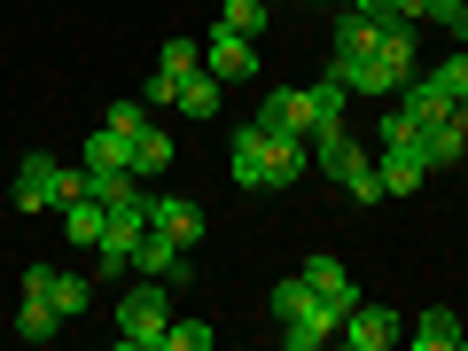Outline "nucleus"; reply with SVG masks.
Returning a JSON list of instances; mask_svg holds the SVG:
<instances>
[{
    "instance_id": "nucleus-13",
    "label": "nucleus",
    "mask_w": 468,
    "mask_h": 351,
    "mask_svg": "<svg viewBox=\"0 0 468 351\" xmlns=\"http://www.w3.org/2000/svg\"><path fill=\"white\" fill-rule=\"evenodd\" d=\"M110 172H133V133L101 125V133L86 141V187H94V180H110Z\"/></svg>"
},
{
    "instance_id": "nucleus-11",
    "label": "nucleus",
    "mask_w": 468,
    "mask_h": 351,
    "mask_svg": "<svg viewBox=\"0 0 468 351\" xmlns=\"http://www.w3.org/2000/svg\"><path fill=\"white\" fill-rule=\"evenodd\" d=\"M414 133H421V156H430V172H445V165H461V156H468V125H461V110L430 117V125H414Z\"/></svg>"
},
{
    "instance_id": "nucleus-16",
    "label": "nucleus",
    "mask_w": 468,
    "mask_h": 351,
    "mask_svg": "<svg viewBox=\"0 0 468 351\" xmlns=\"http://www.w3.org/2000/svg\"><path fill=\"white\" fill-rule=\"evenodd\" d=\"M101 227H110V203H101V196H79V203H63V234L79 242V250H94V242H101Z\"/></svg>"
},
{
    "instance_id": "nucleus-17",
    "label": "nucleus",
    "mask_w": 468,
    "mask_h": 351,
    "mask_svg": "<svg viewBox=\"0 0 468 351\" xmlns=\"http://www.w3.org/2000/svg\"><path fill=\"white\" fill-rule=\"evenodd\" d=\"M156 172H172V133L141 125V133H133V180H156Z\"/></svg>"
},
{
    "instance_id": "nucleus-21",
    "label": "nucleus",
    "mask_w": 468,
    "mask_h": 351,
    "mask_svg": "<svg viewBox=\"0 0 468 351\" xmlns=\"http://www.w3.org/2000/svg\"><path fill=\"white\" fill-rule=\"evenodd\" d=\"M55 328H63V313H55L48 297H24V304H16V335H24V344H48Z\"/></svg>"
},
{
    "instance_id": "nucleus-24",
    "label": "nucleus",
    "mask_w": 468,
    "mask_h": 351,
    "mask_svg": "<svg viewBox=\"0 0 468 351\" xmlns=\"http://www.w3.org/2000/svg\"><path fill=\"white\" fill-rule=\"evenodd\" d=\"M313 297H320V289L304 282V273H289V282H273V320H297V313H304Z\"/></svg>"
},
{
    "instance_id": "nucleus-20",
    "label": "nucleus",
    "mask_w": 468,
    "mask_h": 351,
    "mask_svg": "<svg viewBox=\"0 0 468 351\" xmlns=\"http://www.w3.org/2000/svg\"><path fill=\"white\" fill-rule=\"evenodd\" d=\"M218 24L242 32V39H258V32L273 24V0H218Z\"/></svg>"
},
{
    "instance_id": "nucleus-25",
    "label": "nucleus",
    "mask_w": 468,
    "mask_h": 351,
    "mask_svg": "<svg viewBox=\"0 0 468 351\" xmlns=\"http://www.w3.org/2000/svg\"><path fill=\"white\" fill-rule=\"evenodd\" d=\"M211 344H218L211 320H172L165 328V351H211Z\"/></svg>"
},
{
    "instance_id": "nucleus-19",
    "label": "nucleus",
    "mask_w": 468,
    "mask_h": 351,
    "mask_svg": "<svg viewBox=\"0 0 468 351\" xmlns=\"http://www.w3.org/2000/svg\"><path fill=\"white\" fill-rule=\"evenodd\" d=\"M48 304H55L63 320H79L86 304H94V282H86V273H63V266H55V282H48Z\"/></svg>"
},
{
    "instance_id": "nucleus-8",
    "label": "nucleus",
    "mask_w": 468,
    "mask_h": 351,
    "mask_svg": "<svg viewBox=\"0 0 468 351\" xmlns=\"http://www.w3.org/2000/svg\"><path fill=\"white\" fill-rule=\"evenodd\" d=\"M335 328H344V304H335V297H313L297 320H282V344H289V351H320V344H335Z\"/></svg>"
},
{
    "instance_id": "nucleus-6",
    "label": "nucleus",
    "mask_w": 468,
    "mask_h": 351,
    "mask_svg": "<svg viewBox=\"0 0 468 351\" xmlns=\"http://www.w3.org/2000/svg\"><path fill=\"white\" fill-rule=\"evenodd\" d=\"M258 125H266L273 141H313V94H304V86H273V94L258 101Z\"/></svg>"
},
{
    "instance_id": "nucleus-18",
    "label": "nucleus",
    "mask_w": 468,
    "mask_h": 351,
    "mask_svg": "<svg viewBox=\"0 0 468 351\" xmlns=\"http://www.w3.org/2000/svg\"><path fill=\"white\" fill-rule=\"evenodd\" d=\"M375 39H383V24H375V16H359V8L335 16V55H375Z\"/></svg>"
},
{
    "instance_id": "nucleus-2",
    "label": "nucleus",
    "mask_w": 468,
    "mask_h": 351,
    "mask_svg": "<svg viewBox=\"0 0 468 351\" xmlns=\"http://www.w3.org/2000/svg\"><path fill=\"white\" fill-rule=\"evenodd\" d=\"M117 344L125 351H165V328H172V282H156V273H141L125 297H117Z\"/></svg>"
},
{
    "instance_id": "nucleus-10",
    "label": "nucleus",
    "mask_w": 468,
    "mask_h": 351,
    "mask_svg": "<svg viewBox=\"0 0 468 351\" xmlns=\"http://www.w3.org/2000/svg\"><path fill=\"white\" fill-rule=\"evenodd\" d=\"M133 273H156V282H172V289H187L196 282V266H187V250L172 242V234H141V250H133Z\"/></svg>"
},
{
    "instance_id": "nucleus-15",
    "label": "nucleus",
    "mask_w": 468,
    "mask_h": 351,
    "mask_svg": "<svg viewBox=\"0 0 468 351\" xmlns=\"http://www.w3.org/2000/svg\"><path fill=\"white\" fill-rule=\"evenodd\" d=\"M304 282H313L320 289V297H335V304H344V313H351V304H359V282H351V273H344V258H304Z\"/></svg>"
},
{
    "instance_id": "nucleus-23",
    "label": "nucleus",
    "mask_w": 468,
    "mask_h": 351,
    "mask_svg": "<svg viewBox=\"0 0 468 351\" xmlns=\"http://www.w3.org/2000/svg\"><path fill=\"white\" fill-rule=\"evenodd\" d=\"M421 79H430L437 94H445L452 110H461V101H468V48H461V55H445V63H437V70H421Z\"/></svg>"
},
{
    "instance_id": "nucleus-28",
    "label": "nucleus",
    "mask_w": 468,
    "mask_h": 351,
    "mask_svg": "<svg viewBox=\"0 0 468 351\" xmlns=\"http://www.w3.org/2000/svg\"><path fill=\"white\" fill-rule=\"evenodd\" d=\"M320 8H351V0H320Z\"/></svg>"
},
{
    "instance_id": "nucleus-5",
    "label": "nucleus",
    "mask_w": 468,
    "mask_h": 351,
    "mask_svg": "<svg viewBox=\"0 0 468 351\" xmlns=\"http://www.w3.org/2000/svg\"><path fill=\"white\" fill-rule=\"evenodd\" d=\"M335 344H351V351H390V344H406V320L390 313V304H351L344 328H335Z\"/></svg>"
},
{
    "instance_id": "nucleus-22",
    "label": "nucleus",
    "mask_w": 468,
    "mask_h": 351,
    "mask_svg": "<svg viewBox=\"0 0 468 351\" xmlns=\"http://www.w3.org/2000/svg\"><path fill=\"white\" fill-rule=\"evenodd\" d=\"M187 70H203V48H196V39H180V32H172V39H165V55H156V79H172V86H180Z\"/></svg>"
},
{
    "instance_id": "nucleus-1",
    "label": "nucleus",
    "mask_w": 468,
    "mask_h": 351,
    "mask_svg": "<svg viewBox=\"0 0 468 351\" xmlns=\"http://www.w3.org/2000/svg\"><path fill=\"white\" fill-rule=\"evenodd\" d=\"M304 141H273L266 125H234V149H227V172H234V187H250V196H282V187H297L304 180Z\"/></svg>"
},
{
    "instance_id": "nucleus-9",
    "label": "nucleus",
    "mask_w": 468,
    "mask_h": 351,
    "mask_svg": "<svg viewBox=\"0 0 468 351\" xmlns=\"http://www.w3.org/2000/svg\"><path fill=\"white\" fill-rule=\"evenodd\" d=\"M203 70H211V79H258V39H242V32L218 24V32L203 39Z\"/></svg>"
},
{
    "instance_id": "nucleus-7",
    "label": "nucleus",
    "mask_w": 468,
    "mask_h": 351,
    "mask_svg": "<svg viewBox=\"0 0 468 351\" xmlns=\"http://www.w3.org/2000/svg\"><path fill=\"white\" fill-rule=\"evenodd\" d=\"M149 227L172 234L180 250H196L203 234H211V218H203V203H187V196H149Z\"/></svg>"
},
{
    "instance_id": "nucleus-14",
    "label": "nucleus",
    "mask_w": 468,
    "mask_h": 351,
    "mask_svg": "<svg viewBox=\"0 0 468 351\" xmlns=\"http://www.w3.org/2000/svg\"><path fill=\"white\" fill-rule=\"evenodd\" d=\"M218 94H227V79H211V70H187V79H180V94H172V110L203 125V117H218Z\"/></svg>"
},
{
    "instance_id": "nucleus-12",
    "label": "nucleus",
    "mask_w": 468,
    "mask_h": 351,
    "mask_svg": "<svg viewBox=\"0 0 468 351\" xmlns=\"http://www.w3.org/2000/svg\"><path fill=\"white\" fill-rule=\"evenodd\" d=\"M406 344H414V351H461L468 328H461V313H452V304H430V313L406 328Z\"/></svg>"
},
{
    "instance_id": "nucleus-4",
    "label": "nucleus",
    "mask_w": 468,
    "mask_h": 351,
    "mask_svg": "<svg viewBox=\"0 0 468 351\" xmlns=\"http://www.w3.org/2000/svg\"><path fill=\"white\" fill-rule=\"evenodd\" d=\"M8 203L16 211H63V165H55L48 149H32L16 165V187H8Z\"/></svg>"
},
{
    "instance_id": "nucleus-3",
    "label": "nucleus",
    "mask_w": 468,
    "mask_h": 351,
    "mask_svg": "<svg viewBox=\"0 0 468 351\" xmlns=\"http://www.w3.org/2000/svg\"><path fill=\"white\" fill-rule=\"evenodd\" d=\"M375 172H383V196H421V180H430V156H421V133L375 141Z\"/></svg>"
},
{
    "instance_id": "nucleus-26",
    "label": "nucleus",
    "mask_w": 468,
    "mask_h": 351,
    "mask_svg": "<svg viewBox=\"0 0 468 351\" xmlns=\"http://www.w3.org/2000/svg\"><path fill=\"white\" fill-rule=\"evenodd\" d=\"M101 125H117V133H141V125H149V101H141V94H110V117H101Z\"/></svg>"
},
{
    "instance_id": "nucleus-27",
    "label": "nucleus",
    "mask_w": 468,
    "mask_h": 351,
    "mask_svg": "<svg viewBox=\"0 0 468 351\" xmlns=\"http://www.w3.org/2000/svg\"><path fill=\"white\" fill-rule=\"evenodd\" d=\"M452 32H461V48H468V8H461V16H452Z\"/></svg>"
}]
</instances>
